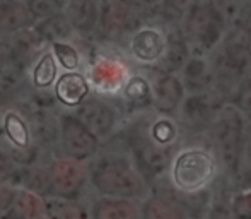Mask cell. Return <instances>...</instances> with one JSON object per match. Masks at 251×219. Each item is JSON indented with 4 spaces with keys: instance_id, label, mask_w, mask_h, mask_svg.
I'll return each instance as SVG.
<instances>
[{
    "instance_id": "obj_8",
    "label": "cell",
    "mask_w": 251,
    "mask_h": 219,
    "mask_svg": "<svg viewBox=\"0 0 251 219\" xmlns=\"http://www.w3.org/2000/svg\"><path fill=\"white\" fill-rule=\"evenodd\" d=\"M221 55L229 65L241 70L243 74L251 72V31L241 24L226 31L221 41Z\"/></svg>"
},
{
    "instance_id": "obj_13",
    "label": "cell",
    "mask_w": 251,
    "mask_h": 219,
    "mask_svg": "<svg viewBox=\"0 0 251 219\" xmlns=\"http://www.w3.org/2000/svg\"><path fill=\"white\" fill-rule=\"evenodd\" d=\"M164 50H162L161 58L157 60L161 72L175 74L183 69L186 60L190 58V45L185 38V33L179 27H175L164 34Z\"/></svg>"
},
{
    "instance_id": "obj_37",
    "label": "cell",
    "mask_w": 251,
    "mask_h": 219,
    "mask_svg": "<svg viewBox=\"0 0 251 219\" xmlns=\"http://www.w3.org/2000/svg\"><path fill=\"white\" fill-rule=\"evenodd\" d=\"M239 2H245V0H239Z\"/></svg>"
},
{
    "instance_id": "obj_12",
    "label": "cell",
    "mask_w": 251,
    "mask_h": 219,
    "mask_svg": "<svg viewBox=\"0 0 251 219\" xmlns=\"http://www.w3.org/2000/svg\"><path fill=\"white\" fill-rule=\"evenodd\" d=\"M51 182L60 195H72L86 182V168L75 158L58 160L53 164Z\"/></svg>"
},
{
    "instance_id": "obj_23",
    "label": "cell",
    "mask_w": 251,
    "mask_h": 219,
    "mask_svg": "<svg viewBox=\"0 0 251 219\" xmlns=\"http://www.w3.org/2000/svg\"><path fill=\"white\" fill-rule=\"evenodd\" d=\"M3 130L16 146L26 147L29 144V129L17 113L7 111L3 115Z\"/></svg>"
},
{
    "instance_id": "obj_28",
    "label": "cell",
    "mask_w": 251,
    "mask_h": 219,
    "mask_svg": "<svg viewBox=\"0 0 251 219\" xmlns=\"http://www.w3.org/2000/svg\"><path fill=\"white\" fill-rule=\"evenodd\" d=\"M16 204H17V209L26 218H36L43 213V204L40 202V199L36 195H33L29 192L21 193L16 199Z\"/></svg>"
},
{
    "instance_id": "obj_11",
    "label": "cell",
    "mask_w": 251,
    "mask_h": 219,
    "mask_svg": "<svg viewBox=\"0 0 251 219\" xmlns=\"http://www.w3.org/2000/svg\"><path fill=\"white\" fill-rule=\"evenodd\" d=\"M164 33L154 26H144L133 31L130 40V52L133 58L142 63H157L164 50Z\"/></svg>"
},
{
    "instance_id": "obj_16",
    "label": "cell",
    "mask_w": 251,
    "mask_h": 219,
    "mask_svg": "<svg viewBox=\"0 0 251 219\" xmlns=\"http://www.w3.org/2000/svg\"><path fill=\"white\" fill-rule=\"evenodd\" d=\"M34 24L24 0H0V34H14Z\"/></svg>"
},
{
    "instance_id": "obj_24",
    "label": "cell",
    "mask_w": 251,
    "mask_h": 219,
    "mask_svg": "<svg viewBox=\"0 0 251 219\" xmlns=\"http://www.w3.org/2000/svg\"><path fill=\"white\" fill-rule=\"evenodd\" d=\"M149 137L157 144V146L168 147L169 149V146H171V144L176 140V137H178V127H176V123L169 118V115H164L152 123Z\"/></svg>"
},
{
    "instance_id": "obj_34",
    "label": "cell",
    "mask_w": 251,
    "mask_h": 219,
    "mask_svg": "<svg viewBox=\"0 0 251 219\" xmlns=\"http://www.w3.org/2000/svg\"><path fill=\"white\" fill-rule=\"evenodd\" d=\"M193 3H195V0H166L168 9L175 10L176 14H185Z\"/></svg>"
},
{
    "instance_id": "obj_20",
    "label": "cell",
    "mask_w": 251,
    "mask_h": 219,
    "mask_svg": "<svg viewBox=\"0 0 251 219\" xmlns=\"http://www.w3.org/2000/svg\"><path fill=\"white\" fill-rule=\"evenodd\" d=\"M94 219H140V209L126 197L104 199L96 204Z\"/></svg>"
},
{
    "instance_id": "obj_3",
    "label": "cell",
    "mask_w": 251,
    "mask_h": 219,
    "mask_svg": "<svg viewBox=\"0 0 251 219\" xmlns=\"http://www.w3.org/2000/svg\"><path fill=\"white\" fill-rule=\"evenodd\" d=\"M183 33L190 47L199 52H212L222 41L229 21L215 0H195L185 14Z\"/></svg>"
},
{
    "instance_id": "obj_25",
    "label": "cell",
    "mask_w": 251,
    "mask_h": 219,
    "mask_svg": "<svg viewBox=\"0 0 251 219\" xmlns=\"http://www.w3.org/2000/svg\"><path fill=\"white\" fill-rule=\"evenodd\" d=\"M123 96L128 103H132L133 107H144L147 103H152L151 100V86L144 77H132L128 82L125 84L123 89Z\"/></svg>"
},
{
    "instance_id": "obj_4",
    "label": "cell",
    "mask_w": 251,
    "mask_h": 219,
    "mask_svg": "<svg viewBox=\"0 0 251 219\" xmlns=\"http://www.w3.org/2000/svg\"><path fill=\"white\" fill-rule=\"evenodd\" d=\"M93 182L96 189L109 197H140L146 193L147 183L144 176L126 161L113 160L101 164L94 171Z\"/></svg>"
},
{
    "instance_id": "obj_9",
    "label": "cell",
    "mask_w": 251,
    "mask_h": 219,
    "mask_svg": "<svg viewBox=\"0 0 251 219\" xmlns=\"http://www.w3.org/2000/svg\"><path fill=\"white\" fill-rule=\"evenodd\" d=\"M75 116L87 130L100 137H106L108 134H111V130L115 129L116 123V111L109 103L98 98L93 100H84L82 103L77 105Z\"/></svg>"
},
{
    "instance_id": "obj_17",
    "label": "cell",
    "mask_w": 251,
    "mask_h": 219,
    "mask_svg": "<svg viewBox=\"0 0 251 219\" xmlns=\"http://www.w3.org/2000/svg\"><path fill=\"white\" fill-rule=\"evenodd\" d=\"M87 94H89V82L82 74L69 70L56 79L55 96L65 107H77L86 100Z\"/></svg>"
},
{
    "instance_id": "obj_1",
    "label": "cell",
    "mask_w": 251,
    "mask_h": 219,
    "mask_svg": "<svg viewBox=\"0 0 251 219\" xmlns=\"http://www.w3.org/2000/svg\"><path fill=\"white\" fill-rule=\"evenodd\" d=\"M219 161L210 149L201 146L181 147L169 161L171 183L186 195L200 193L215 180Z\"/></svg>"
},
{
    "instance_id": "obj_30",
    "label": "cell",
    "mask_w": 251,
    "mask_h": 219,
    "mask_svg": "<svg viewBox=\"0 0 251 219\" xmlns=\"http://www.w3.org/2000/svg\"><path fill=\"white\" fill-rule=\"evenodd\" d=\"M234 105L243 113H250L251 115V72L243 79L238 94L234 98Z\"/></svg>"
},
{
    "instance_id": "obj_36",
    "label": "cell",
    "mask_w": 251,
    "mask_h": 219,
    "mask_svg": "<svg viewBox=\"0 0 251 219\" xmlns=\"http://www.w3.org/2000/svg\"><path fill=\"white\" fill-rule=\"evenodd\" d=\"M10 173V163L3 156H0V180L7 178Z\"/></svg>"
},
{
    "instance_id": "obj_15",
    "label": "cell",
    "mask_w": 251,
    "mask_h": 219,
    "mask_svg": "<svg viewBox=\"0 0 251 219\" xmlns=\"http://www.w3.org/2000/svg\"><path fill=\"white\" fill-rule=\"evenodd\" d=\"M63 12L69 17L74 33L91 34L98 29L100 0H67Z\"/></svg>"
},
{
    "instance_id": "obj_5",
    "label": "cell",
    "mask_w": 251,
    "mask_h": 219,
    "mask_svg": "<svg viewBox=\"0 0 251 219\" xmlns=\"http://www.w3.org/2000/svg\"><path fill=\"white\" fill-rule=\"evenodd\" d=\"M140 27V14L133 12L122 0H100L98 29L108 40H120L123 34Z\"/></svg>"
},
{
    "instance_id": "obj_14",
    "label": "cell",
    "mask_w": 251,
    "mask_h": 219,
    "mask_svg": "<svg viewBox=\"0 0 251 219\" xmlns=\"http://www.w3.org/2000/svg\"><path fill=\"white\" fill-rule=\"evenodd\" d=\"M183 74V86L188 93H208L212 91L214 82V67L212 62L201 55H190L183 69L179 70Z\"/></svg>"
},
{
    "instance_id": "obj_35",
    "label": "cell",
    "mask_w": 251,
    "mask_h": 219,
    "mask_svg": "<svg viewBox=\"0 0 251 219\" xmlns=\"http://www.w3.org/2000/svg\"><path fill=\"white\" fill-rule=\"evenodd\" d=\"M14 199H16V197H14L12 190L7 189L5 185H2V183H0V209L10 206V204L14 202Z\"/></svg>"
},
{
    "instance_id": "obj_21",
    "label": "cell",
    "mask_w": 251,
    "mask_h": 219,
    "mask_svg": "<svg viewBox=\"0 0 251 219\" xmlns=\"http://www.w3.org/2000/svg\"><path fill=\"white\" fill-rule=\"evenodd\" d=\"M144 219H188L178 202L168 197H151L142 209Z\"/></svg>"
},
{
    "instance_id": "obj_18",
    "label": "cell",
    "mask_w": 251,
    "mask_h": 219,
    "mask_svg": "<svg viewBox=\"0 0 251 219\" xmlns=\"http://www.w3.org/2000/svg\"><path fill=\"white\" fill-rule=\"evenodd\" d=\"M33 29L43 43L50 45L55 41H65L74 34V27L65 12H58L45 17V19L34 21Z\"/></svg>"
},
{
    "instance_id": "obj_32",
    "label": "cell",
    "mask_w": 251,
    "mask_h": 219,
    "mask_svg": "<svg viewBox=\"0 0 251 219\" xmlns=\"http://www.w3.org/2000/svg\"><path fill=\"white\" fill-rule=\"evenodd\" d=\"M58 219H87V216L82 207L77 206V204H65L60 209Z\"/></svg>"
},
{
    "instance_id": "obj_31",
    "label": "cell",
    "mask_w": 251,
    "mask_h": 219,
    "mask_svg": "<svg viewBox=\"0 0 251 219\" xmlns=\"http://www.w3.org/2000/svg\"><path fill=\"white\" fill-rule=\"evenodd\" d=\"M243 163H248V166H251V122H245V129H243L241 164Z\"/></svg>"
},
{
    "instance_id": "obj_29",
    "label": "cell",
    "mask_w": 251,
    "mask_h": 219,
    "mask_svg": "<svg viewBox=\"0 0 251 219\" xmlns=\"http://www.w3.org/2000/svg\"><path fill=\"white\" fill-rule=\"evenodd\" d=\"M125 5H128L133 12L140 14H159L164 9H168L166 0H122Z\"/></svg>"
},
{
    "instance_id": "obj_19",
    "label": "cell",
    "mask_w": 251,
    "mask_h": 219,
    "mask_svg": "<svg viewBox=\"0 0 251 219\" xmlns=\"http://www.w3.org/2000/svg\"><path fill=\"white\" fill-rule=\"evenodd\" d=\"M137 160L147 171L157 175V173H162L169 168L171 156H169L168 147L157 146L149 137V139L140 140L139 147H137Z\"/></svg>"
},
{
    "instance_id": "obj_2",
    "label": "cell",
    "mask_w": 251,
    "mask_h": 219,
    "mask_svg": "<svg viewBox=\"0 0 251 219\" xmlns=\"http://www.w3.org/2000/svg\"><path fill=\"white\" fill-rule=\"evenodd\" d=\"M214 142V154L229 173L241 169L243 129L245 116L234 103H222L212 125L208 127Z\"/></svg>"
},
{
    "instance_id": "obj_26",
    "label": "cell",
    "mask_w": 251,
    "mask_h": 219,
    "mask_svg": "<svg viewBox=\"0 0 251 219\" xmlns=\"http://www.w3.org/2000/svg\"><path fill=\"white\" fill-rule=\"evenodd\" d=\"M29 12L33 14L34 21L45 19L53 14H58L65 10L67 0H24Z\"/></svg>"
},
{
    "instance_id": "obj_27",
    "label": "cell",
    "mask_w": 251,
    "mask_h": 219,
    "mask_svg": "<svg viewBox=\"0 0 251 219\" xmlns=\"http://www.w3.org/2000/svg\"><path fill=\"white\" fill-rule=\"evenodd\" d=\"M51 48L53 56L63 69L75 70L79 67V52L72 45L65 43V41H55V43H51Z\"/></svg>"
},
{
    "instance_id": "obj_10",
    "label": "cell",
    "mask_w": 251,
    "mask_h": 219,
    "mask_svg": "<svg viewBox=\"0 0 251 219\" xmlns=\"http://www.w3.org/2000/svg\"><path fill=\"white\" fill-rule=\"evenodd\" d=\"M185 98V86L175 74L159 72L151 86V100L161 115H173Z\"/></svg>"
},
{
    "instance_id": "obj_33",
    "label": "cell",
    "mask_w": 251,
    "mask_h": 219,
    "mask_svg": "<svg viewBox=\"0 0 251 219\" xmlns=\"http://www.w3.org/2000/svg\"><path fill=\"white\" fill-rule=\"evenodd\" d=\"M205 219H232V213L224 206V204H215L208 209Z\"/></svg>"
},
{
    "instance_id": "obj_22",
    "label": "cell",
    "mask_w": 251,
    "mask_h": 219,
    "mask_svg": "<svg viewBox=\"0 0 251 219\" xmlns=\"http://www.w3.org/2000/svg\"><path fill=\"white\" fill-rule=\"evenodd\" d=\"M56 79V60L51 52H45L33 69V84L38 89H47Z\"/></svg>"
},
{
    "instance_id": "obj_7",
    "label": "cell",
    "mask_w": 251,
    "mask_h": 219,
    "mask_svg": "<svg viewBox=\"0 0 251 219\" xmlns=\"http://www.w3.org/2000/svg\"><path fill=\"white\" fill-rule=\"evenodd\" d=\"M62 146L70 158L86 160L98 151V137L87 130L75 116L62 118Z\"/></svg>"
},
{
    "instance_id": "obj_6",
    "label": "cell",
    "mask_w": 251,
    "mask_h": 219,
    "mask_svg": "<svg viewBox=\"0 0 251 219\" xmlns=\"http://www.w3.org/2000/svg\"><path fill=\"white\" fill-rule=\"evenodd\" d=\"M222 101L215 96L212 91L208 93H190L183 98L179 110H181V118L185 125L195 130L208 129L221 108Z\"/></svg>"
}]
</instances>
